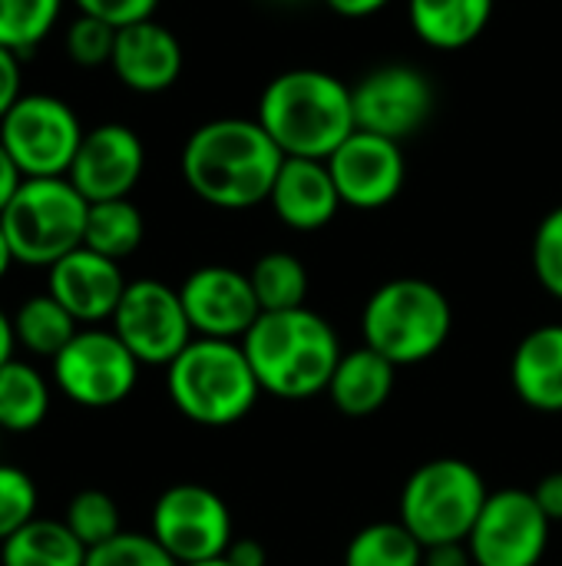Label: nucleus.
Masks as SVG:
<instances>
[{
  "instance_id": "nucleus-6",
  "label": "nucleus",
  "mask_w": 562,
  "mask_h": 566,
  "mask_svg": "<svg viewBox=\"0 0 562 566\" xmlns=\"http://www.w3.org/2000/svg\"><path fill=\"white\" fill-rule=\"evenodd\" d=\"M89 202L66 176L23 179L17 196L0 212L10 252L20 265L50 269L83 245Z\"/></svg>"
},
{
  "instance_id": "nucleus-25",
  "label": "nucleus",
  "mask_w": 562,
  "mask_h": 566,
  "mask_svg": "<svg viewBox=\"0 0 562 566\" xmlns=\"http://www.w3.org/2000/svg\"><path fill=\"white\" fill-rule=\"evenodd\" d=\"M79 332V322L50 295H30L20 302V308L13 312V335H17V345L36 358H56L70 342L73 335Z\"/></svg>"
},
{
  "instance_id": "nucleus-32",
  "label": "nucleus",
  "mask_w": 562,
  "mask_h": 566,
  "mask_svg": "<svg viewBox=\"0 0 562 566\" xmlns=\"http://www.w3.org/2000/svg\"><path fill=\"white\" fill-rule=\"evenodd\" d=\"M36 517V484L23 468L0 464V544Z\"/></svg>"
},
{
  "instance_id": "nucleus-26",
  "label": "nucleus",
  "mask_w": 562,
  "mask_h": 566,
  "mask_svg": "<svg viewBox=\"0 0 562 566\" xmlns=\"http://www.w3.org/2000/svg\"><path fill=\"white\" fill-rule=\"evenodd\" d=\"M146 235V222L142 212L129 202V199H109V202H89V216H86V235L83 245L123 262L129 259Z\"/></svg>"
},
{
  "instance_id": "nucleus-34",
  "label": "nucleus",
  "mask_w": 562,
  "mask_h": 566,
  "mask_svg": "<svg viewBox=\"0 0 562 566\" xmlns=\"http://www.w3.org/2000/svg\"><path fill=\"white\" fill-rule=\"evenodd\" d=\"M533 272L540 285L562 302V206L543 216L533 235Z\"/></svg>"
},
{
  "instance_id": "nucleus-28",
  "label": "nucleus",
  "mask_w": 562,
  "mask_h": 566,
  "mask_svg": "<svg viewBox=\"0 0 562 566\" xmlns=\"http://www.w3.org/2000/svg\"><path fill=\"white\" fill-rule=\"evenodd\" d=\"M344 566H424V547L401 521H381L348 541Z\"/></svg>"
},
{
  "instance_id": "nucleus-19",
  "label": "nucleus",
  "mask_w": 562,
  "mask_h": 566,
  "mask_svg": "<svg viewBox=\"0 0 562 566\" xmlns=\"http://www.w3.org/2000/svg\"><path fill=\"white\" fill-rule=\"evenodd\" d=\"M268 202H272L275 216L295 232L325 229L338 216V209L344 206L338 196V186L331 179L328 163L298 159V156H285Z\"/></svg>"
},
{
  "instance_id": "nucleus-14",
  "label": "nucleus",
  "mask_w": 562,
  "mask_h": 566,
  "mask_svg": "<svg viewBox=\"0 0 562 566\" xmlns=\"http://www.w3.org/2000/svg\"><path fill=\"white\" fill-rule=\"evenodd\" d=\"M331 179L344 206L371 212L391 206L407 179V163L401 143L354 129L331 156H328Z\"/></svg>"
},
{
  "instance_id": "nucleus-21",
  "label": "nucleus",
  "mask_w": 562,
  "mask_h": 566,
  "mask_svg": "<svg viewBox=\"0 0 562 566\" xmlns=\"http://www.w3.org/2000/svg\"><path fill=\"white\" fill-rule=\"evenodd\" d=\"M394 378H397V365H391L374 348L361 345L341 355L328 385V398L344 418H371L391 401Z\"/></svg>"
},
{
  "instance_id": "nucleus-36",
  "label": "nucleus",
  "mask_w": 562,
  "mask_h": 566,
  "mask_svg": "<svg viewBox=\"0 0 562 566\" xmlns=\"http://www.w3.org/2000/svg\"><path fill=\"white\" fill-rule=\"evenodd\" d=\"M23 96V73L20 56L0 46V119L13 109V103Z\"/></svg>"
},
{
  "instance_id": "nucleus-30",
  "label": "nucleus",
  "mask_w": 562,
  "mask_h": 566,
  "mask_svg": "<svg viewBox=\"0 0 562 566\" xmlns=\"http://www.w3.org/2000/svg\"><path fill=\"white\" fill-rule=\"evenodd\" d=\"M63 524L76 534V541L93 551L106 541H113L116 534H123V521H119V507L106 491L86 488L79 494L70 497Z\"/></svg>"
},
{
  "instance_id": "nucleus-17",
  "label": "nucleus",
  "mask_w": 562,
  "mask_h": 566,
  "mask_svg": "<svg viewBox=\"0 0 562 566\" xmlns=\"http://www.w3.org/2000/svg\"><path fill=\"white\" fill-rule=\"evenodd\" d=\"M119 262L79 245L46 269V292L86 328L113 322L116 305L126 292Z\"/></svg>"
},
{
  "instance_id": "nucleus-2",
  "label": "nucleus",
  "mask_w": 562,
  "mask_h": 566,
  "mask_svg": "<svg viewBox=\"0 0 562 566\" xmlns=\"http://www.w3.org/2000/svg\"><path fill=\"white\" fill-rule=\"evenodd\" d=\"M255 119L285 156L321 163L358 129L351 86L315 66L278 73L262 90Z\"/></svg>"
},
{
  "instance_id": "nucleus-35",
  "label": "nucleus",
  "mask_w": 562,
  "mask_h": 566,
  "mask_svg": "<svg viewBox=\"0 0 562 566\" xmlns=\"http://www.w3.org/2000/svg\"><path fill=\"white\" fill-rule=\"evenodd\" d=\"M79 13L86 17H96L116 30L129 27V23H142V20H152L159 0H73Z\"/></svg>"
},
{
  "instance_id": "nucleus-46",
  "label": "nucleus",
  "mask_w": 562,
  "mask_h": 566,
  "mask_svg": "<svg viewBox=\"0 0 562 566\" xmlns=\"http://www.w3.org/2000/svg\"><path fill=\"white\" fill-rule=\"evenodd\" d=\"M0 566H3V564H0Z\"/></svg>"
},
{
  "instance_id": "nucleus-9",
  "label": "nucleus",
  "mask_w": 562,
  "mask_h": 566,
  "mask_svg": "<svg viewBox=\"0 0 562 566\" xmlns=\"http://www.w3.org/2000/svg\"><path fill=\"white\" fill-rule=\"evenodd\" d=\"M50 365L60 395L79 408H113L126 401L142 368L113 328L96 325L79 328Z\"/></svg>"
},
{
  "instance_id": "nucleus-4",
  "label": "nucleus",
  "mask_w": 562,
  "mask_h": 566,
  "mask_svg": "<svg viewBox=\"0 0 562 566\" xmlns=\"http://www.w3.org/2000/svg\"><path fill=\"white\" fill-rule=\"evenodd\" d=\"M166 388L176 411L202 428L242 421L262 395L242 342L219 338H192L166 368Z\"/></svg>"
},
{
  "instance_id": "nucleus-8",
  "label": "nucleus",
  "mask_w": 562,
  "mask_h": 566,
  "mask_svg": "<svg viewBox=\"0 0 562 566\" xmlns=\"http://www.w3.org/2000/svg\"><path fill=\"white\" fill-rule=\"evenodd\" d=\"M83 126L73 106L50 93H23L0 119V143L23 179L66 176L83 143Z\"/></svg>"
},
{
  "instance_id": "nucleus-43",
  "label": "nucleus",
  "mask_w": 562,
  "mask_h": 566,
  "mask_svg": "<svg viewBox=\"0 0 562 566\" xmlns=\"http://www.w3.org/2000/svg\"><path fill=\"white\" fill-rule=\"evenodd\" d=\"M17 259H13V252H10V242H7V232H3V226H0V279L10 272V265H13Z\"/></svg>"
},
{
  "instance_id": "nucleus-31",
  "label": "nucleus",
  "mask_w": 562,
  "mask_h": 566,
  "mask_svg": "<svg viewBox=\"0 0 562 566\" xmlns=\"http://www.w3.org/2000/svg\"><path fill=\"white\" fill-rule=\"evenodd\" d=\"M86 566H179L152 534H116L113 541L93 547Z\"/></svg>"
},
{
  "instance_id": "nucleus-12",
  "label": "nucleus",
  "mask_w": 562,
  "mask_h": 566,
  "mask_svg": "<svg viewBox=\"0 0 562 566\" xmlns=\"http://www.w3.org/2000/svg\"><path fill=\"white\" fill-rule=\"evenodd\" d=\"M550 517L533 491L507 488L487 497L467 547L477 566H540L550 544Z\"/></svg>"
},
{
  "instance_id": "nucleus-22",
  "label": "nucleus",
  "mask_w": 562,
  "mask_h": 566,
  "mask_svg": "<svg viewBox=\"0 0 562 566\" xmlns=\"http://www.w3.org/2000/svg\"><path fill=\"white\" fill-rule=\"evenodd\" d=\"M494 0H407V20L421 43L434 50H464L490 23Z\"/></svg>"
},
{
  "instance_id": "nucleus-1",
  "label": "nucleus",
  "mask_w": 562,
  "mask_h": 566,
  "mask_svg": "<svg viewBox=\"0 0 562 566\" xmlns=\"http://www.w3.org/2000/svg\"><path fill=\"white\" fill-rule=\"evenodd\" d=\"M285 153L258 119L222 116L202 123L182 146L185 186L215 209H255L268 202Z\"/></svg>"
},
{
  "instance_id": "nucleus-20",
  "label": "nucleus",
  "mask_w": 562,
  "mask_h": 566,
  "mask_svg": "<svg viewBox=\"0 0 562 566\" xmlns=\"http://www.w3.org/2000/svg\"><path fill=\"white\" fill-rule=\"evenodd\" d=\"M510 381L527 408L562 415V325H540L523 335L510 361Z\"/></svg>"
},
{
  "instance_id": "nucleus-29",
  "label": "nucleus",
  "mask_w": 562,
  "mask_h": 566,
  "mask_svg": "<svg viewBox=\"0 0 562 566\" xmlns=\"http://www.w3.org/2000/svg\"><path fill=\"white\" fill-rule=\"evenodd\" d=\"M63 13V0H0V46L23 56L40 46Z\"/></svg>"
},
{
  "instance_id": "nucleus-41",
  "label": "nucleus",
  "mask_w": 562,
  "mask_h": 566,
  "mask_svg": "<svg viewBox=\"0 0 562 566\" xmlns=\"http://www.w3.org/2000/svg\"><path fill=\"white\" fill-rule=\"evenodd\" d=\"M335 13L341 17H351V20H361V17H371L378 10H384L391 0H325Z\"/></svg>"
},
{
  "instance_id": "nucleus-37",
  "label": "nucleus",
  "mask_w": 562,
  "mask_h": 566,
  "mask_svg": "<svg viewBox=\"0 0 562 566\" xmlns=\"http://www.w3.org/2000/svg\"><path fill=\"white\" fill-rule=\"evenodd\" d=\"M537 504L543 507V514L550 517V524H562V471L547 474L537 488H533Z\"/></svg>"
},
{
  "instance_id": "nucleus-7",
  "label": "nucleus",
  "mask_w": 562,
  "mask_h": 566,
  "mask_svg": "<svg viewBox=\"0 0 562 566\" xmlns=\"http://www.w3.org/2000/svg\"><path fill=\"white\" fill-rule=\"evenodd\" d=\"M490 491L484 474L460 458H437L421 464L401 491V524L421 547L467 544Z\"/></svg>"
},
{
  "instance_id": "nucleus-3",
  "label": "nucleus",
  "mask_w": 562,
  "mask_h": 566,
  "mask_svg": "<svg viewBox=\"0 0 562 566\" xmlns=\"http://www.w3.org/2000/svg\"><path fill=\"white\" fill-rule=\"evenodd\" d=\"M242 352L262 385V391L305 401L328 391L341 361V342L335 328L308 305L288 312H262L242 338Z\"/></svg>"
},
{
  "instance_id": "nucleus-24",
  "label": "nucleus",
  "mask_w": 562,
  "mask_h": 566,
  "mask_svg": "<svg viewBox=\"0 0 562 566\" xmlns=\"http://www.w3.org/2000/svg\"><path fill=\"white\" fill-rule=\"evenodd\" d=\"M50 415V381L20 358L0 368V434H30Z\"/></svg>"
},
{
  "instance_id": "nucleus-13",
  "label": "nucleus",
  "mask_w": 562,
  "mask_h": 566,
  "mask_svg": "<svg viewBox=\"0 0 562 566\" xmlns=\"http://www.w3.org/2000/svg\"><path fill=\"white\" fill-rule=\"evenodd\" d=\"M354 123L364 133L404 143L427 126L434 113V83L411 63H388L351 86Z\"/></svg>"
},
{
  "instance_id": "nucleus-5",
  "label": "nucleus",
  "mask_w": 562,
  "mask_h": 566,
  "mask_svg": "<svg viewBox=\"0 0 562 566\" xmlns=\"http://www.w3.org/2000/svg\"><path fill=\"white\" fill-rule=\"evenodd\" d=\"M454 332V308L447 295L427 279H391L371 292L361 312L364 345L397 368L431 361Z\"/></svg>"
},
{
  "instance_id": "nucleus-23",
  "label": "nucleus",
  "mask_w": 562,
  "mask_h": 566,
  "mask_svg": "<svg viewBox=\"0 0 562 566\" xmlns=\"http://www.w3.org/2000/svg\"><path fill=\"white\" fill-rule=\"evenodd\" d=\"M86 547L53 517H33L0 544L3 566H86Z\"/></svg>"
},
{
  "instance_id": "nucleus-10",
  "label": "nucleus",
  "mask_w": 562,
  "mask_h": 566,
  "mask_svg": "<svg viewBox=\"0 0 562 566\" xmlns=\"http://www.w3.org/2000/svg\"><path fill=\"white\" fill-rule=\"evenodd\" d=\"M179 566L205 564L229 554L235 531L225 501L202 484H176L152 504V531Z\"/></svg>"
},
{
  "instance_id": "nucleus-44",
  "label": "nucleus",
  "mask_w": 562,
  "mask_h": 566,
  "mask_svg": "<svg viewBox=\"0 0 562 566\" xmlns=\"http://www.w3.org/2000/svg\"><path fill=\"white\" fill-rule=\"evenodd\" d=\"M189 566H235L229 557H219V560H205V564H189Z\"/></svg>"
},
{
  "instance_id": "nucleus-45",
  "label": "nucleus",
  "mask_w": 562,
  "mask_h": 566,
  "mask_svg": "<svg viewBox=\"0 0 562 566\" xmlns=\"http://www.w3.org/2000/svg\"><path fill=\"white\" fill-rule=\"evenodd\" d=\"M275 3H305V0H275Z\"/></svg>"
},
{
  "instance_id": "nucleus-16",
  "label": "nucleus",
  "mask_w": 562,
  "mask_h": 566,
  "mask_svg": "<svg viewBox=\"0 0 562 566\" xmlns=\"http://www.w3.org/2000/svg\"><path fill=\"white\" fill-rule=\"evenodd\" d=\"M146 169V149L136 129L123 123H103L83 133L76 159L66 179L79 189L86 202L129 199Z\"/></svg>"
},
{
  "instance_id": "nucleus-39",
  "label": "nucleus",
  "mask_w": 562,
  "mask_h": 566,
  "mask_svg": "<svg viewBox=\"0 0 562 566\" xmlns=\"http://www.w3.org/2000/svg\"><path fill=\"white\" fill-rule=\"evenodd\" d=\"M229 560L235 566H265L268 564V551L255 541V537H235L229 554Z\"/></svg>"
},
{
  "instance_id": "nucleus-40",
  "label": "nucleus",
  "mask_w": 562,
  "mask_h": 566,
  "mask_svg": "<svg viewBox=\"0 0 562 566\" xmlns=\"http://www.w3.org/2000/svg\"><path fill=\"white\" fill-rule=\"evenodd\" d=\"M20 182H23V172L17 169V163L10 159V153H7L3 143H0V212H3L7 202L17 196Z\"/></svg>"
},
{
  "instance_id": "nucleus-11",
  "label": "nucleus",
  "mask_w": 562,
  "mask_h": 566,
  "mask_svg": "<svg viewBox=\"0 0 562 566\" xmlns=\"http://www.w3.org/2000/svg\"><path fill=\"white\" fill-rule=\"evenodd\" d=\"M113 332L139 365L156 368H169L195 338L179 289L159 279H136L126 285L113 315Z\"/></svg>"
},
{
  "instance_id": "nucleus-33",
  "label": "nucleus",
  "mask_w": 562,
  "mask_h": 566,
  "mask_svg": "<svg viewBox=\"0 0 562 566\" xmlns=\"http://www.w3.org/2000/svg\"><path fill=\"white\" fill-rule=\"evenodd\" d=\"M63 46L76 66H109L113 46H116V27L96 20V17L76 13V20L66 27Z\"/></svg>"
},
{
  "instance_id": "nucleus-15",
  "label": "nucleus",
  "mask_w": 562,
  "mask_h": 566,
  "mask_svg": "<svg viewBox=\"0 0 562 566\" xmlns=\"http://www.w3.org/2000/svg\"><path fill=\"white\" fill-rule=\"evenodd\" d=\"M179 295L195 338L242 342L262 315L248 272L232 265H202L189 272Z\"/></svg>"
},
{
  "instance_id": "nucleus-18",
  "label": "nucleus",
  "mask_w": 562,
  "mask_h": 566,
  "mask_svg": "<svg viewBox=\"0 0 562 566\" xmlns=\"http://www.w3.org/2000/svg\"><path fill=\"white\" fill-rule=\"evenodd\" d=\"M109 66L116 80L132 93H162L182 73V43L169 27L156 20L129 23L116 30Z\"/></svg>"
},
{
  "instance_id": "nucleus-42",
  "label": "nucleus",
  "mask_w": 562,
  "mask_h": 566,
  "mask_svg": "<svg viewBox=\"0 0 562 566\" xmlns=\"http://www.w3.org/2000/svg\"><path fill=\"white\" fill-rule=\"evenodd\" d=\"M17 352V335H13V315L0 308V368L13 358Z\"/></svg>"
},
{
  "instance_id": "nucleus-27",
  "label": "nucleus",
  "mask_w": 562,
  "mask_h": 566,
  "mask_svg": "<svg viewBox=\"0 0 562 566\" xmlns=\"http://www.w3.org/2000/svg\"><path fill=\"white\" fill-rule=\"evenodd\" d=\"M252 289L262 312H288L301 308L308 298V272L298 255L291 252H265L252 272Z\"/></svg>"
},
{
  "instance_id": "nucleus-38",
  "label": "nucleus",
  "mask_w": 562,
  "mask_h": 566,
  "mask_svg": "<svg viewBox=\"0 0 562 566\" xmlns=\"http://www.w3.org/2000/svg\"><path fill=\"white\" fill-rule=\"evenodd\" d=\"M424 566H477L467 544H437L424 551Z\"/></svg>"
}]
</instances>
